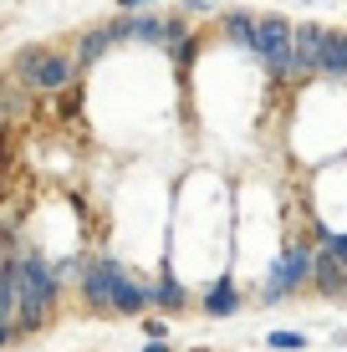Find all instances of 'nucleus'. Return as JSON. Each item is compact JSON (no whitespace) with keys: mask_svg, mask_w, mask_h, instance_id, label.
Returning <instances> with one entry per match:
<instances>
[{"mask_svg":"<svg viewBox=\"0 0 347 352\" xmlns=\"http://www.w3.org/2000/svg\"><path fill=\"white\" fill-rule=\"evenodd\" d=\"M10 291H16V307H21V327H36L46 317V307L56 301V276L36 256L10 261Z\"/></svg>","mask_w":347,"mask_h":352,"instance_id":"f257e3e1","label":"nucleus"},{"mask_svg":"<svg viewBox=\"0 0 347 352\" xmlns=\"http://www.w3.org/2000/svg\"><path fill=\"white\" fill-rule=\"evenodd\" d=\"M82 286H87V296L98 301V307H117V311H138L143 301H148V291L128 281V276L117 271V261H92L87 276H82Z\"/></svg>","mask_w":347,"mask_h":352,"instance_id":"f03ea898","label":"nucleus"},{"mask_svg":"<svg viewBox=\"0 0 347 352\" xmlns=\"http://www.w3.org/2000/svg\"><path fill=\"white\" fill-rule=\"evenodd\" d=\"M291 41L296 26L286 16H256V56L266 62L271 77H291Z\"/></svg>","mask_w":347,"mask_h":352,"instance_id":"7ed1b4c3","label":"nucleus"},{"mask_svg":"<svg viewBox=\"0 0 347 352\" xmlns=\"http://www.w3.org/2000/svg\"><path fill=\"white\" fill-rule=\"evenodd\" d=\"M21 77H26L36 92H62L67 82L77 77V56L46 52V46H31V52H21Z\"/></svg>","mask_w":347,"mask_h":352,"instance_id":"20e7f679","label":"nucleus"},{"mask_svg":"<svg viewBox=\"0 0 347 352\" xmlns=\"http://www.w3.org/2000/svg\"><path fill=\"white\" fill-rule=\"evenodd\" d=\"M306 271H312V256H306L302 245H291L276 265H271V276H266V296H286V291H296V286L306 281Z\"/></svg>","mask_w":347,"mask_h":352,"instance_id":"39448f33","label":"nucleus"},{"mask_svg":"<svg viewBox=\"0 0 347 352\" xmlns=\"http://www.w3.org/2000/svg\"><path fill=\"white\" fill-rule=\"evenodd\" d=\"M322 31L317 21H302L296 26V41H291V77H312V72H322Z\"/></svg>","mask_w":347,"mask_h":352,"instance_id":"423d86ee","label":"nucleus"},{"mask_svg":"<svg viewBox=\"0 0 347 352\" xmlns=\"http://www.w3.org/2000/svg\"><path fill=\"white\" fill-rule=\"evenodd\" d=\"M312 276H317V286L327 291V296L347 291V261L337 256V250H327V245H322V256L312 261Z\"/></svg>","mask_w":347,"mask_h":352,"instance_id":"0eeeda50","label":"nucleus"},{"mask_svg":"<svg viewBox=\"0 0 347 352\" xmlns=\"http://www.w3.org/2000/svg\"><path fill=\"white\" fill-rule=\"evenodd\" d=\"M123 36H128V21H113V26H102V31H87V36L77 41V62H98L107 46L123 41Z\"/></svg>","mask_w":347,"mask_h":352,"instance_id":"6e6552de","label":"nucleus"},{"mask_svg":"<svg viewBox=\"0 0 347 352\" xmlns=\"http://www.w3.org/2000/svg\"><path fill=\"white\" fill-rule=\"evenodd\" d=\"M322 77H332V82L347 77V31L322 36Z\"/></svg>","mask_w":347,"mask_h":352,"instance_id":"1a4fd4ad","label":"nucleus"},{"mask_svg":"<svg viewBox=\"0 0 347 352\" xmlns=\"http://www.w3.org/2000/svg\"><path fill=\"white\" fill-rule=\"evenodd\" d=\"M220 26H225V36H230L240 52L256 56V16H250V10H230V16H220Z\"/></svg>","mask_w":347,"mask_h":352,"instance_id":"9d476101","label":"nucleus"},{"mask_svg":"<svg viewBox=\"0 0 347 352\" xmlns=\"http://www.w3.org/2000/svg\"><path fill=\"white\" fill-rule=\"evenodd\" d=\"M128 36H138V41H179V36H184V26H179V21L143 16V21H128Z\"/></svg>","mask_w":347,"mask_h":352,"instance_id":"9b49d317","label":"nucleus"},{"mask_svg":"<svg viewBox=\"0 0 347 352\" xmlns=\"http://www.w3.org/2000/svg\"><path fill=\"white\" fill-rule=\"evenodd\" d=\"M205 311H210V317H230V311H235V291H230V281H220V286L210 291Z\"/></svg>","mask_w":347,"mask_h":352,"instance_id":"f8f14e48","label":"nucleus"},{"mask_svg":"<svg viewBox=\"0 0 347 352\" xmlns=\"http://www.w3.org/2000/svg\"><path fill=\"white\" fill-rule=\"evenodd\" d=\"M266 342L276 347V352H302V347H306V337H302V332H271Z\"/></svg>","mask_w":347,"mask_h":352,"instance_id":"ddd939ff","label":"nucleus"},{"mask_svg":"<svg viewBox=\"0 0 347 352\" xmlns=\"http://www.w3.org/2000/svg\"><path fill=\"white\" fill-rule=\"evenodd\" d=\"M123 10H138V6H153V0H117Z\"/></svg>","mask_w":347,"mask_h":352,"instance_id":"4468645a","label":"nucleus"},{"mask_svg":"<svg viewBox=\"0 0 347 352\" xmlns=\"http://www.w3.org/2000/svg\"><path fill=\"white\" fill-rule=\"evenodd\" d=\"M5 337H10V332H5V322H0V347H5Z\"/></svg>","mask_w":347,"mask_h":352,"instance_id":"2eb2a0df","label":"nucleus"},{"mask_svg":"<svg viewBox=\"0 0 347 352\" xmlns=\"http://www.w3.org/2000/svg\"><path fill=\"white\" fill-rule=\"evenodd\" d=\"M0 123H5V102H0Z\"/></svg>","mask_w":347,"mask_h":352,"instance_id":"dca6fc26","label":"nucleus"}]
</instances>
